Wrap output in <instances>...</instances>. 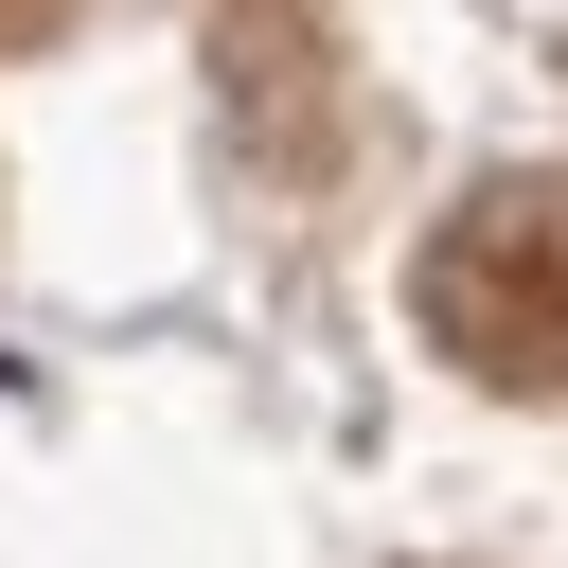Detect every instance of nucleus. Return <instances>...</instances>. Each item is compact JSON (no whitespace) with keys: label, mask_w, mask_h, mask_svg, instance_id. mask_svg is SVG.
<instances>
[{"label":"nucleus","mask_w":568,"mask_h":568,"mask_svg":"<svg viewBox=\"0 0 568 568\" xmlns=\"http://www.w3.org/2000/svg\"><path fill=\"white\" fill-rule=\"evenodd\" d=\"M408 320H426L479 390H568V178H479V195L426 231Z\"/></svg>","instance_id":"nucleus-1"},{"label":"nucleus","mask_w":568,"mask_h":568,"mask_svg":"<svg viewBox=\"0 0 568 568\" xmlns=\"http://www.w3.org/2000/svg\"><path fill=\"white\" fill-rule=\"evenodd\" d=\"M36 18H71V0H0V36H36Z\"/></svg>","instance_id":"nucleus-2"}]
</instances>
